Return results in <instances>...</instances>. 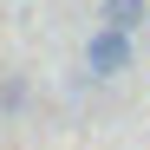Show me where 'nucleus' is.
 I'll return each instance as SVG.
<instances>
[{
    "label": "nucleus",
    "instance_id": "obj_2",
    "mask_svg": "<svg viewBox=\"0 0 150 150\" xmlns=\"http://www.w3.org/2000/svg\"><path fill=\"white\" fill-rule=\"evenodd\" d=\"M144 13H150L144 0H105V26H111V33H137Z\"/></svg>",
    "mask_w": 150,
    "mask_h": 150
},
{
    "label": "nucleus",
    "instance_id": "obj_1",
    "mask_svg": "<svg viewBox=\"0 0 150 150\" xmlns=\"http://www.w3.org/2000/svg\"><path fill=\"white\" fill-rule=\"evenodd\" d=\"M85 65L98 72V79H117V72H131V33L98 26V33H91V46H85Z\"/></svg>",
    "mask_w": 150,
    "mask_h": 150
}]
</instances>
